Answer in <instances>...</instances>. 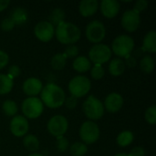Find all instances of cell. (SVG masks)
I'll return each mask as SVG.
<instances>
[{
    "label": "cell",
    "mask_w": 156,
    "mask_h": 156,
    "mask_svg": "<svg viewBox=\"0 0 156 156\" xmlns=\"http://www.w3.org/2000/svg\"><path fill=\"white\" fill-rule=\"evenodd\" d=\"M40 100L43 105L50 109L61 107L66 100L65 91L61 87L55 83H48L40 92Z\"/></svg>",
    "instance_id": "6da1fadb"
},
{
    "label": "cell",
    "mask_w": 156,
    "mask_h": 156,
    "mask_svg": "<svg viewBox=\"0 0 156 156\" xmlns=\"http://www.w3.org/2000/svg\"><path fill=\"white\" fill-rule=\"evenodd\" d=\"M55 36L61 44L74 45L80 38L81 31L75 24L63 21L55 27Z\"/></svg>",
    "instance_id": "7a4b0ae2"
},
{
    "label": "cell",
    "mask_w": 156,
    "mask_h": 156,
    "mask_svg": "<svg viewBox=\"0 0 156 156\" xmlns=\"http://www.w3.org/2000/svg\"><path fill=\"white\" fill-rule=\"evenodd\" d=\"M82 109L85 116L92 122L101 119L105 112L103 102H101L98 98L93 95H90L85 100L82 105Z\"/></svg>",
    "instance_id": "3957f363"
},
{
    "label": "cell",
    "mask_w": 156,
    "mask_h": 156,
    "mask_svg": "<svg viewBox=\"0 0 156 156\" xmlns=\"http://www.w3.org/2000/svg\"><path fill=\"white\" fill-rule=\"evenodd\" d=\"M134 48V40L131 36L120 35L114 38L112 44V51L120 58H126L133 52Z\"/></svg>",
    "instance_id": "277c9868"
},
{
    "label": "cell",
    "mask_w": 156,
    "mask_h": 156,
    "mask_svg": "<svg viewBox=\"0 0 156 156\" xmlns=\"http://www.w3.org/2000/svg\"><path fill=\"white\" fill-rule=\"evenodd\" d=\"M91 89V82L89 78L83 75H78L72 78L69 82V90L70 95L80 99L86 96Z\"/></svg>",
    "instance_id": "5b68a950"
},
{
    "label": "cell",
    "mask_w": 156,
    "mask_h": 156,
    "mask_svg": "<svg viewBox=\"0 0 156 156\" xmlns=\"http://www.w3.org/2000/svg\"><path fill=\"white\" fill-rule=\"evenodd\" d=\"M112 56L111 48L103 43L94 44L89 50V59L97 65H103L108 62Z\"/></svg>",
    "instance_id": "8992f818"
},
{
    "label": "cell",
    "mask_w": 156,
    "mask_h": 156,
    "mask_svg": "<svg viewBox=\"0 0 156 156\" xmlns=\"http://www.w3.org/2000/svg\"><path fill=\"white\" fill-rule=\"evenodd\" d=\"M24 117L27 119H37L44 111V105L37 97H27L21 104Z\"/></svg>",
    "instance_id": "52a82bcc"
},
{
    "label": "cell",
    "mask_w": 156,
    "mask_h": 156,
    "mask_svg": "<svg viewBox=\"0 0 156 156\" xmlns=\"http://www.w3.org/2000/svg\"><path fill=\"white\" fill-rule=\"evenodd\" d=\"M100 128L97 123L92 121L84 122L80 128V137L83 144H92L100 138Z\"/></svg>",
    "instance_id": "ba28073f"
},
{
    "label": "cell",
    "mask_w": 156,
    "mask_h": 156,
    "mask_svg": "<svg viewBox=\"0 0 156 156\" xmlns=\"http://www.w3.org/2000/svg\"><path fill=\"white\" fill-rule=\"evenodd\" d=\"M85 35L90 42L93 44H99L105 38L106 27L102 22L99 20H93L87 25Z\"/></svg>",
    "instance_id": "9c48e42d"
},
{
    "label": "cell",
    "mask_w": 156,
    "mask_h": 156,
    "mask_svg": "<svg viewBox=\"0 0 156 156\" xmlns=\"http://www.w3.org/2000/svg\"><path fill=\"white\" fill-rule=\"evenodd\" d=\"M47 129L48 133L56 138L64 136L69 129V122L63 115H55L48 120Z\"/></svg>",
    "instance_id": "30bf717a"
},
{
    "label": "cell",
    "mask_w": 156,
    "mask_h": 156,
    "mask_svg": "<svg viewBox=\"0 0 156 156\" xmlns=\"http://www.w3.org/2000/svg\"><path fill=\"white\" fill-rule=\"evenodd\" d=\"M121 23L127 32H134L141 25V16L133 9L127 10L123 13Z\"/></svg>",
    "instance_id": "8fae6325"
},
{
    "label": "cell",
    "mask_w": 156,
    "mask_h": 156,
    "mask_svg": "<svg viewBox=\"0 0 156 156\" xmlns=\"http://www.w3.org/2000/svg\"><path fill=\"white\" fill-rule=\"evenodd\" d=\"M34 34L38 40L42 42H48L55 35V27L48 21H40L35 26Z\"/></svg>",
    "instance_id": "7c38bea8"
},
{
    "label": "cell",
    "mask_w": 156,
    "mask_h": 156,
    "mask_svg": "<svg viewBox=\"0 0 156 156\" xmlns=\"http://www.w3.org/2000/svg\"><path fill=\"white\" fill-rule=\"evenodd\" d=\"M11 133L16 137H24L29 129L28 121L22 115H16L12 118L9 125Z\"/></svg>",
    "instance_id": "4fadbf2b"
},
{
    "label": "cell",
    "mask_w": 156,
    "mask_h": 156,
    "mask_svg": "<svg viewBox=\"0 0 156 156\" xmlns=\"http://www.w3.org/2000/svg\"><path fill=\"white\" fill-rule=\"evenodd\" d=\"M123 102H124L123 98L120 93L112 92L108 94L107 97L105 98L103 106L107 112L111 113H115L121 111V109L123 106Z\"/></svg>",
    "instance_id": "5bb4252c"
},
{
    "label": "cell",
    "mask_w": 156,
    "mask_h": 156,
    "mask_svg": "<svg viewBox=\"0 0 156 156\" xmlns=\"http://www.w3.org/2000/svg\"><path fill=\"white\" fill-rule=\"evenodd\" d=\"M42 89L43 84L41 80L35 77H30L27 79L22 85V90L24 93L28 97H37V95L41 92Z\"/></svg>",
    "instance_id": "9a60e30c"
},
{
    "label": "cell",
    "mask_w": 156,
    "mask_h": 156,
    "mask_svg": "<svg viewBox=\"0 0 156 156\" xmlns=\"http://www.w3.org/2000/svg\"><path fill=\"white\" fill-rule=\"evenodd\" d=\"M100 8L103 16L107 18H113L119 14L121 5L117 0H102L101 2Z\"/></svg>",
    "instance_id": "2e32d148"
},
{
    "label": "cell",
    "mask_w": 156,
    "mask_h": 156,
    "mask_svg": "<svg viewBox=\"0 0 156 156\" xmlns=\"http://www.w3.org/2000/svg\"><path fill=\"white\" fill-rule=\"evenodd\" d=\"M100 6L97 0H82L79 5V11L84 17H90L96 14Z\"/></svg>",
    "instance_id": "e0dca14e"
},
{
    "label": "cell",
    "mask_w": 156,
    "mask_h": 156,
    "mask_svg": "<svg viewBox=\"0 0 156 156\" xmlns=\"http://www.w3.org/2000/svg\"><path fill=\"white\" fill-rule=\"evenodd\" d=\"M72 68L74 70L80 73L87 72L91 68V62L85 56H78L74 58L72 63Z\"/></svg>",
    "instance_id": "ac0fdd59"
},
{
    "label": "cell",
    "mask_w": 156,
    "mask_h": 156,
    "mask_svg": "<svg viewBox=\"0 0 156 156\" xmlns=\"http://www.w3.org/2000/svg\"><path fill=\"white\" fill-rule=\"evenodd\" d=\"M125 68H126L125 62L122 58H114L110 61L109 72L111 73V75H112L114 77H118V76H121L124 73Z\"/></svg>",
    "instance_id": "d6986e66"
},
{
    "label": "cell",
    "mask_w": 156,
    "mask_h": 156,
    "mask_svg": "<svg viewBox=\"0 0 156 156\" xmlns=\"http://www.w3.org/2000/svg\"><path fill=\"white\" fill-rule=\"evenodd\" d=\"M143 49L150 53L156 52V32L154 30L149 31L144 37Z\"/></svg>",
    "instance_id": "ffe728a7"
},
{
    "label": "cell",
    "mask_w": 156,
    "mask_h": 156,
    "mask_svg": "<svg viewBox=\"0 0 156 156\" xmlns=\"http://www.w3.org/2000/svg\"><path fill=\"white\" fill-rule=\"evenodd\" d=\"M10 17L13 19L16 25H23L27 23L28 19V13L24 7L17 6L12 10L10 14Z\"/></svg>",
    "instance_id": "44dd1931"
},
{
    "label": "cell",
    "mask_w": 156,
    "mask_h": 156,
    "mask_svg": "<svg viewBox=\"0 0 156 156\" xmlns=\"http://www.w3.org/2000/svg\"><path fill=\"white\" fill-rule=\"evenodd\" d=\"M23 144L27 150L31 153H37L39 149V140L34 134H27L25 135L23 138Z\"/></svg>",
    "instance_id": "7402d4cb"
},
{
    "label": "cell",
    "mask_w": 156,
    "mask_h": 156,
    "mask_svg": "<svg viewBox=\"0 0 156 156\" xmlns=\"http://www.w3.org/2000/svg\"><path fill=\"white\" fill-rule=\"evenodd\" d=\"M65 21V12L60 7L54 8L48 16V22L53 25L54 27H57L61 22Z\"/></svg>",
    "instance_id": "603a6c76"
},
{
    "label": "cell",
    "mask_w": 156,
    "mask_h": 156,
    "mask_svg": "<svg viewBox=\"0 0 156 156\" xmlns=\"http://www.w3.org/2000/svg\"><path fill=\"white\" fill-rule=\"evenodd\" d=\"M133 139H134V135L133 132L126 130V131H122L121 133L118 134L116 138V143L121 147H126L133 142Z\"/></svg>",
    "instance_id": "cb8c5ba5"
},
{
    "label": "cell",
    "mask_w": 156,
    "mask_h": 156,
    "mask_svg": "<svg viewBox=\"0 0 156 156\" xmlns=\"http://www.w3.org/2000/svg\"><path fill=\"white\" fill-rule=\"evenodd\" d=\"M139 66L143 72L146 74H150L154 69V59L152 56L145 55L141 58Z\"/></svg>",
    "instance_id": "d4e9b609"
},
{
    "label": "cell",
    "mask_w": 156,
    "mask_h": 156,
    "mask_svg": "<svg viewBox=\"0 0 156 156\" xmlns=\"http://www.w3.org/2000/svg\"><path fill=\"white\" fill-rule=\"evenodd\" d=\"M67 57L64 53H57L55 54L50 61L51 67L55 70H61L65 68L67 64Z\"/></svg>",
    "instance_id": "484cf974"
},
{
    "label": "cell",
    "mask_w": 156,
    "mask_h": 156,
    "mask_svg": "<svg viewBox=\"0 0 156 156\" xmlns=\"http://www.w3.org/2000/svg\"><path fill=\"white\" fill-rule=\"evenodd\" d=\"M14 87V80L6 74H0V95L9 93Z\"/></svg>",
    "instance_id": "4316f807"
},
{
    "label": "cell",
    "mask_w": 156,
    "mask_h": 156,
    "mask_svg": "<svg viewBox=\"0 0 156 156\" xmlns=\"http://www.w3.org/2000/svg\"><path fill=\"white\" fill-rule=\"evenodd\" d=\"M2 110L6 116L13 118L14 116H16L17 114L18 107H17V104L16 103V101H14L12 100H5L2 104Z\"/></svg>",
    "instance_id": "83f0119b"
},
{
    "label": "cell",
    "mask_w": 156,
    "mask_h": 156,
    "mask_svg": "<svg viewBox=\"0 0 156 156\" xmlns=\"http://www.w3.org/2000/svg\"><path fill=\"white\" fill-rule=\"evenodd\" d=\"M88 152V146L82 142H76L69 147V153L72 156H84Z\"/></svg>",
    "instance_id": "f1b7e54d"
},
{
    "label": "cell",
    "mask_w": 156,
    "mask_h": 156,
    "mask_svg": "<svg viewBox=\"0 0 156 156\" xmlns=\"http://www.w3.org/2000/svg\"><path fill=\"white\" fill-rule=\"evenodd\" d=\"M90 76L95 80H100L105 76V69L102 65H93L90 68Z\"/></svg>",
    "instance_id": "f546056e"
},
{
    "label": "cell",
    "mask_w": 156,
    "mask_h": 156,
    "mask_svg": "<svg viewBox=\"0 0 156 156\" xmlns=\"http://www.w3.org/2000/svg\"><path fill=\"white\" fill-rule=\"evenodd\" d=\"M144 118H145V121L151 124V125H154L156 122V106L155 105H152L150 106L146 112H145V114H144Z\"/></svg>",
    "instance_id": "4dcf8cb0"
},
{
    "label": "cell",
    "mask_w": 156,
    "mask_h": 156,
    "mask_svg": "<svg viewBox=\"0 0 156 156\" xmlns=\"http://www.w3.org/2000/svg\"><path fill=\"white\" fill-rule=\"evenodd\" d=\"M56 146H57V149L59 153H65L69 149V143L65 136H60V137L57 138Z\"/></svg>",
    "instance_id": "1f68e13d"
},
{
    "label": "cell",
    "mask_w": 156,
    "mask_h": 156,
    "mask_svg": "<svg viewBox=\"0 0 156 156\" xmlns=\"http://www.w3.org/2000/svg\"><path fill=\"white\" fill-rule=\"evenodd\" d=\"M16 27V24L15 22L13 21V19L8 16V17H5L4 18L1 23H0V27L3 31H5V32H9V31H12Z\"/></svg>",
    "instance_id": "d6a6232c"
},
{
    "label": "cell",
    "mask_w": 156,
    "mask_h": 156,
    "mask_svg": "<svg viewBox=\"0 0 156 156\" xmlns=\"http://www.w3.org/2000/svg\"><path fill=\"white\" fill-rule=\"evenodd\" d=\"M63 53L66 55L67 58H77L79 54V48L76 45H69Z\"/></svg>",
    "instance_id": "836d02e7"
},
{
    "label": "cell",
    "mask_w": 156,
    "mask_h": 156,
    "mask_svg": "<svg viewBox=\"0 0 156 156\" xmlns=\"http://www.w3.org/2000/svg\"><path fill=\"white\" fill-rule=\"evenodd\" d=\"M21 73V69L20 68L17 66V65H11L9 68H8V70H7V76L14 80L15 78L18 77Z\"/></svg>",
    "instance_id": "e575fe53"
},
{
    "label": "cell",
    "mask_w": 156,
    "mask_h": 156,
    "mask_svg": "<svg viewBox=\"0 0 156 156\" xmlns=\"http://www.w3.org/2000/svg\"><path fill=\"white\" fill-rule=\"evenodd\" d=\"M148 1H146V0H138V1H136L135 2V4H134V7L133 8V10H135L137 13H141V12H143V11H144L146 8H147V6H148Z\"/></svg>",
    "instance_id": "d590c367"
},
{
    "label": "cell",
    "mask_w": 156,
    "mask_h": 156,
    "mask_svg": "<svg viewBox=\"0 0 156 156\" xmlns=\"http://www.w3.org/2000/svg\"><path fill=\"white\" fill-rule=\"evenodd\" d=\"M64 104L66 105L67 109H69V110H74L76 108V106L78 105V99L70 95L69 98H66Z\"/></svg>",
    "instance_id": "8d00e7d4"
},
{
    "label": "cell",
    "mask_w": 156,
    "mask_h": 156,
    "mask_svg": "<svg viewBox=\"0 0 156 156\" xmlns=\"http://www.w3.org/2000/svg\"><path fill=\"white\" fill-rule=\"evenodd\" d=\"M8 62H9L8 54L5 51L0 49V69H4L5 66H7Z\"/></svg>",
    "instance_id": "74e56055"
},
{
    "label": "cell",
    "mask_w": 156,
    "mask_h": 156,
    "mask_svg": "<svg viewBox=\"0 0 156 156\" xmlns=\"http://www.w3.org/2000/svg\"><path fill=\"white\" fill-rule=\"evenodd\" d=\"M128 154L130 156H145V150L142 146H136L133 148Z\"/></svg>",
    "instance_id": "f35d334b"
},
{
    "label": "cell",
    "mask_w": 156,
    "mask_h": 156,
    "mask_svg": "<svg viewBox=\"0 0 156 156\" xmlns=\"http://www.w3.org/2000/svg\"><path fill=\"white\" fill-rule=\"evenodd\" d=\"M125 58H126V64H127V66H129V67H134V66L136 65L135 58L132 57L131 55H129V56L126 57ZM126 64H125V65H126Z\"/></svg>",
    "instance_id": "ab89813d"
},
{
    "label": "cell",
    "mask_w": 156,
    "mask_h": 156,
    "mask_svg": "<svg viewBox=\"0 0 156 156\" xmlns=\"http://www.w3.org/2000/svg\"><path fill=\"white\" fill-rule=\"evenodd\" d=\"M9 5H10L9 0H0V12L7 8Z\"/></svg>",
    "instance_id": "60d3db41"
},
{
    "label": "cell",
    "mask_w": 156,
    "mask_h": 156,
    "mask_svg": "<svg viewBox=\"0 0 156 156\" xmlns=\"http://www.w3.org/2000/svg\"><path fill=\"white\" fill-rule=\"evenodd\" d=\"M28 156H43L41 154H38V153H33L31 154H29Z\"/></svg>",
    "instance_id": "b9f144b4"
},
{
    "label": "cell",
    "mask_w": 156,
    "mask_h": 156,
    "mask_svg": "<svg viewBox=\"0 0 156 156\" xmlns=\"http://www.w3.org/2000/svg\"><path fill=\"white\" fill-rule=\"evenodd\" d=\"M114 156H130L129 154H124V153H121V154H115Z\"/></svg>",
    "instance_id": "7bdbcfd3"
}]
</instances>
